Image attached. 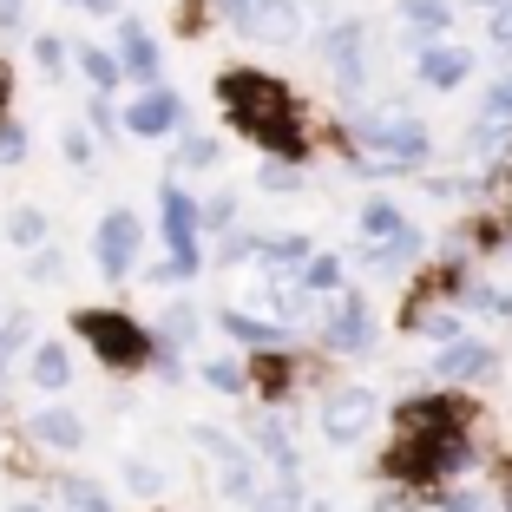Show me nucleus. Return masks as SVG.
<instances>
[{"label":"nucleus","mask_w":512,"mask_h":512,"mask_svg":"<svg viewBox=\"0 0 512 512\" xmlns=\"http://www.w3.org/2000/svg\"><path fill=\"white\" fill-rule=\"evenodd\" d=\"M73 329L92 342V355H99L106 368H145L151 348H158V335H145L132 316H119V309H79Z\"/></svg>","instance_id":"obj_3"},{"label":"nucleus","mask_w":512,"mask_h":512,"mask_svg":"<svg viewBox=\"0 0 512 512\" xmlns=\"http://www.w3.org/2000/svg\"><path fill=\"white\" fill-rule=\"evenodd\" d=\"M79 7H86V14H119L125 0H79Z\"/></svg>","instance_id":"obj_43"},{"label":"nucleus","mask_w":512,"mask_h":512,"mask_svg":"<svg viewBox=\"0 0 512 512\" xmlns=\"http://www.w3.org/2000/svg\"><path fill=\"white\" fill-rule=\"evenodd\" d=\"M73 66L92 79V92H119V86H125L119 53H106V46H79V53H73Z\"/></svg>","instance_id":"obj_22"},{"label":"nucleus","mask_w":512,"mask_h":512,"mask_svg":"<svg viewBox=\"0 0 512 512\" xmlns=\"http://www.w3.org/2000/svg\"><path fill=\"white\" fill-rule=\"evenodd\" d=\"M224 329L250 348H289V335H296L289 322H263V316H243V309H224Z\"/></svg>","instance_id":"obj_19"},{"label":"nucleus","mask_w":512,"mask_h":512,"mask_svg":"<svg viewBox=\"0 0 512 512\" xmlns=\"http://www.w3.org/2000/svg\"><path fill=\"white\" fill-rule=\"evenodd\" d=\"M158 217H165V243H171V256L197 263V230H204V204H197L184 184H165V197H158Z\"/></svg>","instance_id":"obj_10"},{"label":"nucleus","mask_w":512,"mask_h":512,"mask_svg":"<svg viewBox=\"0 0 512 512\" xmlns=\"http://www.w3.org/2000/svg\"><path fill=\"white\" fill-rule=\"evenodd\" d=\"M7 512H46V506H40V499H14V506H7Z\"/></svg>","instance_id":"obj_45"},{"label":"nucleus","mask_w":512,"mask_h":512,"mask_svg":"<svg viewBox=\"0 0 512 512\" xmlns=\"http://www.w3.org/2000/svg\"><path fill=\"white\" fill-rule=\"evenodd\" d=\"M125 480H132V493H158V486H165V480H158V467H145V460H132V467H125Z\"/></svg>","instance_id":"obj_38"},{"label":"nucleus","mask_w":512,"mask_h":512,"mask_svg":"<svg viewBox=\"0 0 512 512\" xmlns=\"http://www.w3.org/2000/svg\"><path fill=\"white\" fill-rule=\"evenodd\" d=\"M250 447H256V460H270V467H276V480H296V434H289L276 414H256Z\"/></svg>","instance_id":"obj_14"},{"label":"nucleus","mask_w":512,"mask_h":512,"mask_svg":"<svg viewBox=\"0 0 512 512\" xmlns=\"http://www.w3.org/2000/svg\"><path fill=\"white\" fill-rule=\"evenodd\" d=\"M375 512H401V493H388V499H375Z\"/></svg>","instance_id":"obj_44"},{"label":"nucleus","mask_w":512,"mask_h":512,"mask_svg":"<svg viewBox=\"0 0 512 512\" xmlns=\"http://www.w3.org/2000/svg\"><path fill=\"white\" fill-rule=\"evenodd\" d=\"M375 414H381V401L368 388H335V394L316 401V427H322V440H335V447H355V440L375 427Z\"/></svg>","instance_id":"obj_6"},{"label":"nucleus","mask_w":512,"mask_h":512,"mask_svg":"<svg viewBox=\"0 0 512 512\" xmlns=\"http://www.w3.org/2000/svg\"><path fill=\"white\" fill-rule=\"evenodd\" d=\"M86 125H92L99 138L125 132V125H119V112H112V92H92V106H86Z\"/></svg>","instance_id":"obj_34"},{"label":"nucleus","mask_w":512,"mask_h":512,"mask_svg":"<svg viewBox=\"0 0 512 512\" xmlns=\"http://www.w3.org/2000/svg\"><path fill=\"white\" fill-rule=\"evenodd\" d=\"M60 499H66V512H119L106 499V486L86 480V473H66V480H60Z\"/></svg>","instance_id":"obj_23"},{"label":"nucleus","mask_w":512,"mask_h":512,"mask_svg":"<svg viewBox=\"0 0 512 512\" xmlns=\"http://www.w3.org/2000/svg\"><path fill=\"white\" fill-rule=\"evenodd\" d=\"M256 178H263V191H276V197H289L302 184V165H289V158H276V165H263L256 171Z\"/></svg>","instance_id":"obj_33"},{"label":"nucleus","mask_w":512,"mask_h":512,"mask_svg":"<svg viewBox=\"0 0 512 512\" xmlns=\"http://www.w3.org/2000/svg\"><path fill=\"white\" fill-rule=\"evenodd\" d=\"M191 440H197V453L211 460V473H217V486H224V499L250 506V493H256V453L243 447L237 434L211 427V421H197V427H191Z\"/></svg>","instance_id":"obj_5"},{"label":"nucleus","mask_w":512,"mask_h":512,"mask_svg":"<svg viewBox=\"0 0 512 512\" xmlns=\"http://www.w3.org/2000/svg\"><path fill=\"white\" fill-rule=\"evenodd\" d=\"M7 86H14V79H7V66H0V106H7Z\"/></svg>","instance_id":"obj_46"},{"label":"nucleus","mask_w":512,"mask_h":512,"mask_svg":"<svg viewBox=\"0 0 512 512\" xmlns=\"http://www.w3.org/2000/svg\"><path fill=\"white\" fill-rule=\"evenodd\" d=\"M204 381H211L217 394H243V381H250V375H243L237 362H204Z\"/></svg>","instance_id":"obj_35"},{"label":"nucleus","mask_w":512,"mask_h":512,"mask_svg":"<svg viewBox=\"0 0 512 512\" xmlns=\"http://www.w3.org/2000/svg\"><path fill=\"white\" fill-rule=\"evenodd\" d=\"M20 158H27V125L0 112V165H20Z\"/></svg>","instance_id":"obj_32"},{"label":"nucleus","mask_w":512,"mask_h":512,"mask_svg":"<svg viewBox=\"0 0 512 512\" xmlns=\"http://www.w3.org/2000/svg\"><path fill=\"white\" fill-rule=\"evenodd\" d=\"M414 73H421V86H434V92H453V86H467V73H473V53H467V46L421 40V53H414Z\"/></svg>","instance_id":"obj_11"},{"label":"nucleus","mask_w":512,"mask_h":512,"mask_svg":"<svg viewBox=\"0 0 512 512\" xmlns=\"http://www.w3.org/2000/svg\"><path fill=\"white\" fill-rule=\"evenodd\" d=\"M250 512H302V486L296 480H276V486H256Z\"/></svg>","instance_id":"obj_28"},{"label":"nucleus","mask_w":512,"mask_h":512,"mask_svg":"<svg viewBox=\"0 0 512 512\" xmlns=\"http://www.w3.org/2000/svg\"><path fill=\"white\" fill-rule=\"evenodd\" d=\"M33 60H40L46 79H66V66H73V46H66L60 33H33Z\"/></svg>","instance_id":"obj_27"},{"label":"nucleus","mask_w":512,"mask_h":512,"mask_svg":"<svg viewBox=\"0 0 512 512\" xmlns=\"http://www.w3.org/2000/svg\"><path fill=\"white\" fill-rule=\"evenodd\" d=\"M217 158H224V145H217L211 132H184V145H178V171H211Z\"/></svg>","instance_id":"obj_26"},{"label":"nucleus","mask_w":512,"mask_h":512,"mask_svg":"<svg viewBox=\"0 0 512 512\" xmlns=\"http://www.w3.org/2000/svg\"><path fill=\"white\" fill-rule=\"evenodd\" d=\"M27 375H33V388H53V394H60L66 381H73V355H66L60 342H33V355H27Z\"/></svg>","instance_id":"obj_17"},{"label":"nucleus","mask_w":512,"mask_h":512,"mask_svg":"<svg viewBox=\"0 0 512 512\" xmlns=\"http://www.w3.org/2000/svg\"><path fill=\"white\" fill-rule=\"evenodd\" d=\"M7 243H14V250H40L46 243V211L40 204H20V211L7 217Z\"/></svg>","instance_id":"obj_25"},{"label":"nucleus","mask_w":512,"mask_h":512,"mask_svg":"<svg viewBox=\"0 0 512 512\" xmlns=\"http://www.w3.org/2000/svg\"><path fill=\"white\" fill-rule=\"evenodd\" d=\"M27 276L33 283H66V256L53 243H40V250H27Z\"/></svg>","instance_id":"obj_31"},{"label":"nucleus","mask_w":512,"mask_h":512,"mask_svg":"<svg viewBox=\"0 0 512 512\" xmlns=\"http://www.w3.org/2000/svg\"><path fill=\"white\" fill-rule=\"evenodd\" d=\"M362 20H335L329 33H322V53H329V66H335V86L342 92H362L368 86V40H362Z\"/></svg>","instance_id":"obj_9"},{"label":"nucleus","mask_w":512,"mask_h":512,"mask_svg":"<svg viewBox=\"0 0 512 512\" xmlns=\"http://www.w3.org/2000/svg\"><path fill=\"white\" fill-rule=\"evenodd\" d=\"M230 217H237V191H217L211 204H204V230H224Z\"/></svg>","instance_id":"obj_37"},{"label":"nucleus","mask_w":512,"mask_h":512,"mask_svg":"<svg viewBox=\"0 0 512 512\" xmlns=\"http://www.w3.org/2000/svg\"><path fill=\"white\" fill-rule=\"evenodd\" d=\"M119 125H125V138H171L184 125V99L171 86H158V79H151L132 106L119 112Z\"/></svg>","instance_id":"obj_8"},{"label":"nucleus","mask_w":512,"mask_h":512,"mask_svg":"<svg viewBox=\"0 0 512 512\" xmlns=\"http://www.w3.org/2000/svg\"><path fill=\"white\" fill-rule=\"evenodd\" d=\"M316 335H322L329 355H375V342H381V329H375V316H368L362 289H335V296H322Z\"/></svg>","instance_id":"obj_4"},{"label":"nucleus","mask_w":512,"mask_h":512,"mask_svg":"<svg viewBox=\"0 0 512 512\" xmlns=\"http://www.w3.org/2000/svg\"><path fill=\"white\" fill-rule=\"evenodd\" d=\"M119 66H125V79H138V86H151L158 79V40H151V27L145 20H119Z\"/></svg>","instance_id":"obj_12"},{"label":"nucleus","mask_w":512,"mask_h":512,"mask_svg":"<svg viewBox=\"0 0 512 512\" xmlns=\"http://www.w3.org/2000/svg\"><path fill=\"white\" fill-rule=\"evenodd\" d=\"M493 40L512 53V0H506V7H493Z\"/></svg>","instance_id":"obj_40"},{"label":"nucleus","mask_w":512,"mask_h":512,"mask_svg":"<svg viewBox=\"0 0 512 512\" xmlns=\"http://www.w3.org/2000/svg\"><path fill=\"white\" fill-rule=\"evenodd\" d=\"M27 427H33V440H40V447H53V453H79V447H86V421H79L73 407H60V401L40 407Z\"/></svg>","instance_id":"obj_15"},{"label":"nucleus","mask_w":512,"mask_h":512,"mask_svg":"<svg viewBox=\"0 0 512 512\" xmlns=\"http://www.w3.org/2000/svg\"><path fill=\"white\" fill-rule=\"evenodd\" d=\"M20 348H33V316H7L0 322V381H7V368H14Z\"/></svg>","instance_id":"obj_29"},{"label":"nucleus","mask_w":512,"mask_h":512,"mask_svg":"<svg viewBox=\"0 0 512 512\" xmlns=\"http://www.w3.org/2000/svg\"><path fill=\"white\" fill-rule=\"evenodd\" d=\"M309 512H335V506H329V499H309Z\"/></svg>","instance_id":"obj_47"},{"label":"nucleus","mask_w":512,"mask_h":512,"mask_svg":"<svg viewBox=\"0 0 512 512\" xmlns=\"http://www.w3.org/2000/svg\"><path fill=\"white\" fill-rule=\"evenodd\" d=\"M348 138L368 171H407L427 158V119H414L407 106H362L348 119Z\"/></svg>","instance_id":"obj_2"},{"label":"nucleus","mask_w":512,"mask_h":512,"mask_svg":"<svg viewBox=\"0 0 512 512\" xmlns=\"http://www.w3.org/2000/svg\"><path fill=\"white\" fill-rule=\"evenodd\" d=\"M401 230H407V217L394 211L388 197H375V204H362V237H368V243H394Z\"/></svg>","instance_id":"obj_24"},{"label":"nucleus","mask_w":512,"mask_h":512,"mask_svg":"<svg viewBox=\"0 0 512 512\" xmlns=\"http://www.w3.org/2000/svg\"><path fill=\"white\" fill-rule=\"evenodd\" d=\"M60 151L73 158V165H92V125H66V132H60Z\"/></svg>","instance_id":"obj_36"},{"label":"nucleus","mask_w":512,"mask_h":512,"mask_svg":"<svg viewBox=\"0 0 512 512\" xmlns=\"http://www.w3.org/2000/svg\"><path fill=\"white\" fill-rule=\"evenodd\" d=\"M138 243H145L138 211H106V217H99V230H92V256H99V270H106L112 283H119V276H132Z\"/></svg>","instance_id":"obj_7"},{"label":"nucleus","mask_w":512,"mask_h":512,"mask_svg":"<svg viewBox=\"0 0 512 512\" xmlns=\"http://www.w3.org/2000/svg\"><path fill=\"white\" fill-rule=\"evenodd\" d=\"M394 14H401V27H407V33H421V40H440V33L453 27V0H401Z\"/></svg>","instance_id":"obj_18"},{"label":"nucleus","mask_w":512,"mask_h":512,"mask_svg":"<svg viewBox=\"0 0 512 512\" xmlns=\"http://www.w3.org/2000/svg\"><path fill=\"white\" fill-rule=\"evenodd\" d=\"M302 276H309V289H316V296H335V289H342V256H309V263H302Z\"/></svg>","instance_id":"obj_30"},{"label":"nucleus","mask_w":512,"mask_h":512,"mask_svg":"<svg viewBox=\"0 0 512 512\" xmlns=\"http://www.w3.org/2000/svg\"><path fill=\"white\" fill-rule=\"evenodd\" d=\"M217 99H224L230 125H237L243 138L302 158V106H296V92H289L283 79L250 73V66H230V73L217 79Z\"/></svg>","instance_id":"obj_1"},{"label":"nucleus","mask_w":512,"mask_h":512,"mask_svg":"<svg viewBox=\"0 0 512 512\" xmlns=\"http://www.w3.org/2000/svg\"><path fill=\"white\" fill-rule=\"evenodd\" d=\"M197 329H204V309H197L191 296H178V302L165 309V322H158V342H165V348H191Z\"/></svg>","instance_id":"obj_21"},{"label":"nucleus","mask_w":512,"mask_h":512,"mask_svg":"<svg viewBox=\"0 0 512 512\" xmlns=\"http://www.w3.org/2000/svg\"><path fill=\"white\" fill-rule=\"evenodd\" d=\"M256 256H263L270 270H302V263L316 256V243L296 237V230H276V237H256Z\"/></svg>","instance_id":"obj_20"},{"label":"nucleus","mask_w":512,"mask_h":512,"mask_svg":"<svg viewBox=\"0 0 512 512\" xmlns=\"http://www.w3.org/2000/svg\"><path fill=\"white\" fill-rule=\"evenodd\" d=\"M486 112H493V119H512V79H499V86L486 92Z\"/></svg>","instance_id":"obj_39"},{"label":"nucleus","mask_w":512,"mask_h":512,"mask_svg":"<svg viewBox=\"0 0 512 512\" xmlns=\"http://www.w3.org/2000/svg\"><path fill=\"white\" fill-rule=\"evenodd\" d=\"M243 33L296 40V33H302V7H296V0H250V27H243Z\"/></svg>","instance_id":"obj_16"},{"label":"nucleus","mask_w":512,"mask_h":512,"mask_svg":"<svg viewBox=\"0 0 512 512\" xmlns=\"http://www.w3.org/2000/svg\"><path fill=\"white\" fill-rule=\"evenodd\" d=\"M20 20H27V7H20V0H0V27L14 33V27H20Z\"/></svg>","instance_id":"obj_41"},{"label":"nucleus","mask_w":512,"mask_h":512,"mask_svg":"<svg viewBox=\"0 0 512 512\" xmlns=\"http://www.w3.org/2000/svg\"><path fill=\"white\" fill-rule=\"evenodd\" d=\"M447 512H486V499H480V493H453Z\"/></svg>","instance_id":"obj_42"},{"label":"nucleus","mask_w":512,"mask_h":512,"mask_svg":"<svg viewBox=\"0 0 512 512\" xmlns=\"http://www.w3.org/2000/svg\"><path fill=\"white\" fill-rule=\"evenodd\" d=\"M434 368L447 381H480V375H493V368H499V355L486 342H473V335H453V342L434 355Z\"/></svg>","instance_id":"obj_13"}]
</instances>
